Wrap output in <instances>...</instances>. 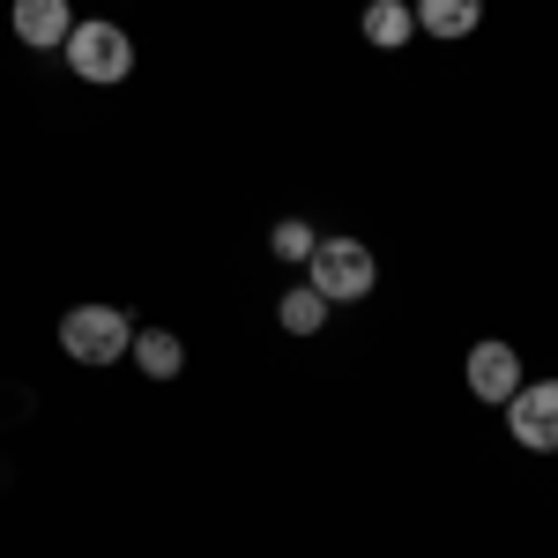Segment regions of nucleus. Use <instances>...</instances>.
<instances>
[{
    "label": "nucleus",
    "instance_id": "obj_1",
    "mask_svg": "<svg viewBox=\"0 0 558 558\" xmlns=\"http://www.w3.org/2000/svg\"><path fill=\"white\" fill-rule=\"evenodd\" d=\"M60 60H68V75L89 89H120L134 75V38L112 23V15H75V31L60 45Z\"/></svg>",
    "mask_w": 558,
    "mask_h": 558
},
{
    "label": "nucleus",
    "instance_id": "obj_2",
    "mask_svg": "<svg viewBox=\"0 0 558 558\" xmlns=\"http://www.w3.org/2000/svg\"><path fill=\"white\" fill-rule=\"evenodd\" d=\"M305 283H313L328 305H365L373 291H380V260H373V246H365V239L328 231V239L313 246V260H305Z\"/></svg>",
    "mask_w": 558,
    "mask_h": 558
},
{
    "label": "nucleus",
    "instance_id": "obj_3",
    "mask_svg": "<svg viewBox=\"0 0 558 558\" xmlns=\"http://www.w3.org/2000/svg\"><path fill=\"white\" fill-rule=\"evenodd\" d=\"M60 350L75 357V365H120L134 350V313H120V305H68L60 313Z\"/></svg>",
    "mask_w": 558,
    "mask_h": 558
},
{
    "label": "nucleus",
    "instance_id": "obj_4",
    "mask_svg": "<svg viewBox=\"0 0 558 558\" xmlns=\"http://www.w3.org/2000/svg\"><path fill=\"white\" fill-rule=\"evenodd\" d=\"M507 432L521 454H558V373L551 380H521L507 402Z\"/></svg>",
    "mask_w": 558,
    "mask_h": 558
},
{
    "label": "nucleus",
    "instance_id": "obj_5",
    "mask_svg": "<svg viewBox=\"0 0 558 558\" xmlns=\"http://www.w3.org/2000/svg\"><path fill=\"white\" fill-rule=\"evenodd\" d=\"M521 380H529V373H521V350H514V343H499V336L470 343V357H462V387H470V402H492V410H507Z\"/></svg>",
    "mask_w": 558,
    "mask_h": 558
},
{
    "label": "nucleus",
    "instance_id": "obj_6",
    "mask_svg": "<svg viewBox=\"0 0 558 558\" xmlns=\"http://www.w3.org/2000/svg\"><path fill=\"white\" fill-rule=\"evenodd\" d=\"M8 31H15V45H31V52H60L68 31H75V8L68 0H15L8 8Z\"/></svg>",
    "mask_w": 558,
    "mask_h": 558
},
{
    "label": "nucleus",
    "instance_id": "obj_7",
    "mask_svg": "<svg viewBox=\"0 0 558 558\" xmlns=\"http://www.w3.org/2000/svg\"><path fill=\"white\" fill-rule=\"evenodd\" d=\"M357 31H365L373 52H402V45H417V8L410 0H365Z\"/></svg>",
    "mask_w": 558,
    "mask_h": 558
},
{
    "label": "nucleus",
    "instance_id": "obj_8",
    "mask_svg": "<svg viewBox=\"0 0 558 558\" xmlns=\"http://www.w3.org/2000/svg\"><path fill=\"white\" fill-rule=\"evenodd\" d=\"M410 8H417V31L439 45L476 38V23H484V0H410Z\"/></svg>",
    "mask_w": 558,
    "mask_h": 558
},
{
    "label": "nucleus",
    "instance_id": "obj_9",
    "mask_svg": "<svg viewBox=\"0 0 558 558\" xmlns=\"http://www.w3.org/2000/svg\"><path fill=\"white\" fill-rule=\"evenodd\" d=\"M328 313H336V305L320 299L313 283H291V291L276 299V328H283V336H299V343H313V336L328 328Z\"/></svg>",
    "mask_w": 558,
    "mask_h": 558
},
{
    "label": "nucleus",
    "instance_id": "obj_10",
    "mask_svg": "<svg viewBox=\"0 0 558 558\" xmlns=\"http://www.w3.org/2000/svg\"><path fill=\"white\" fill-rule=\"evenodd\" d=\"M128 357L149 373V380H179V373H186V343H179L172 328H134V350H128Z\"/></svg>",
    "mask_w": 558,
    "mask_h": 558
},
{
    "label": "nucleus",
    "instance_id": "obj_11",
    "mask_svg": "<svg viewBox=\"0 0 558 558\" xmlns=\"http://www.w3.org/2000/svg\"><path fill=\"white\" fill-rule=\"evenodd\" d=\"M313 246H320V231H313L305 216H283V223L268 231V254L283 260V268H305V260H313Z\"/></svg>",
    "mask_w": 558,
    "mask_h": 558
}]
</instances>
